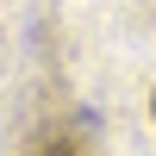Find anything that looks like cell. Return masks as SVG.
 I'll return each mask as SVG.
<instances>
[{"mask_svg": "<svg viewBox=\"0 0 156 156\" xmlns=\"http://www.w3.org/2000/svg\"><path fill=\"white\" fill-rule=\"evenodd\" d=\"M25 156H94V150H87L75 131H50V137H37V144L25 150Z\"/></svg>", "mask_w": 156, "mask_h": 156, "instance_id": "cell-1", "label": "cell"}, {"mask_svg": "<svg viewBox=\"0 0 156 156\" xmlns=\"http://www.w3.org/2000/svg\"><path fill=\"white\" fill-rule=\"evenodd\" d=\"M150 119H156V100H150Z\"/></svg>", "mask_w": 156, "mask_h": 156, "instance_id": "cell-2", "label": "cell"}]
</instances>
